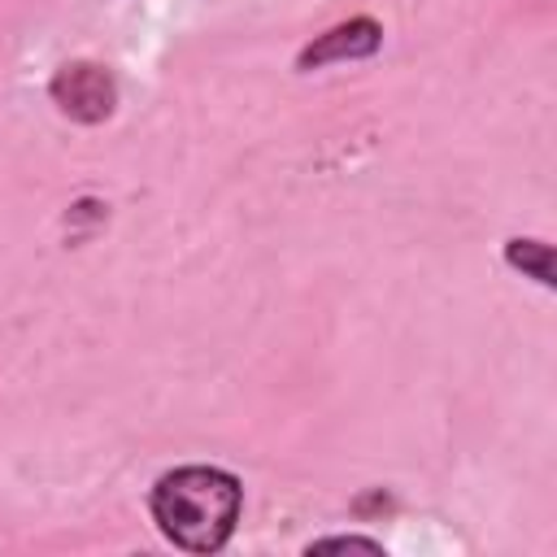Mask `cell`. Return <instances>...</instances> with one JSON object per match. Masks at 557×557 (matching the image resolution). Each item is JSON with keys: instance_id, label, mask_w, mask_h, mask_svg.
Returning <instances> with one entry per match:
<instances>
[{"instance_id": "6da1fadb", "label": "cell", "mask_w": 557, "mask_h": 557, "mask_svg": "<svg viewBox=\"0 0 557 557\" xmlns=\"http://www.w3.org/2000/svg\"><path fill=\"white\" fill-rule=\"evenodd\" d=\"M244 509V483L222 466H174L148 492L157 531L196 557L222 553Z\"/></svg>"}, {"instance_id": "7a4b0ae2", "label": "cell", "mask_w": 557, "mask_h": 557, "mask_svg": "<svg viewBox=\"0 0 557 557\" xmlns=\"http://www.w3.org/2000/svg\"><path fill=\"white\" fill-rule=\"evenodd\" d=\"M48 100L78 126H100L117 109V78L100 61H65L48 78Z\"/></svg>"}, {"instance_id": "3957f363", "label": "cell", "mask_w": 557, "mask_h": 557, "mask_svg": "<svg viewBox=\"0 0 557 557\" xmlns=\"http://www.w3.org/2000/svg\"><path fill=\"white\" fill-rule=\"evenodd\" d=\"M383 48V26L366 13L357 17H344L335 26H326L322 35H313L300 52H296V70L300 74H313L322 65H339V61H366Z\"/></svg>"}, {"instance_id": "277c9868", "label": "cell", "mask_w": 557, "mask_h": 557, "mask_svg": "<svg viewBox=\"0 0 557 557\" xmlns=\"http://www.w3.org/2000/svg\"><path fill=\"white\" fill-rule=\"evenodd\" d=\"M505 265L535 278L540 287H553L557 283V270H553V244L548 239H535V235H513L505 239Z\"/></svg>"}, {"instance_id": "5b68a950", "label": "cell", "mask_w": 557, "mask_h": 557, "mask_svg": "<svg viewBox=\"0 0 557 557\" xmlns=\"http://www.w3.org/2000/svg\"><path fill=\"white\" fill-rule=\"evenodd\" d=\"M305 553H370V557H383V540H370V535H322V540H309Z\"/></svg>"}, {"instance_id": "8992f818", "label": "cell", "mask_w": 557, "mask_h": 557, "mask_svg": "<svg viewBox=\"0 0 557 557\" xmlns=\"http://www.w3.org/2000/svg\"><path fill=\"white\" fill-rule=\"evenodd\" d=\"M104 218H109V205H104V200H96V196H78V200L70 205V213H65V226H70V235H83V231L100 226Z\"/></svg>"}, {"instance_id": "52a82bcc", "label": "cell", "mask_w": 557, "mask_h": 557, "mask_svg": "<svg viewBox=\"0 0 557 557\" xmlns=\"http://www.w3.org/2000/svg\"><path fill=\"white\" fill-rule=\"evenodd\" d=\"M396 509V500L383 492V487H370V492H361L357 500H352V513L357 518H374V513H392Z\"/></svg>"}]
</instances>
